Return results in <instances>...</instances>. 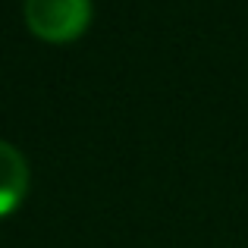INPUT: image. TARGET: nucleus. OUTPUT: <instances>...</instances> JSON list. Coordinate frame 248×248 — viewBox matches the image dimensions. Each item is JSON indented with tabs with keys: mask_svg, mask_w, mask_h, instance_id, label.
<instances>
[{
	"mask_svg": "<svg viewBox=\"0 0 248 248\" xmlns=\"http://www.w3.org/2000/svg\"><path fill=\"white\" fill-rule=\"evenodd\" d=\"M29 192V164L10 141H0V217L10 214Z\"/></svg>",
	"mask_w": 248,
	"mask_h": 248,
	"instance_id": "f03ea898",
	"label": "nucleus"
},
{
	"mask_svg": "<svg viewBox=\"0 0 248 248\" xmlns=\"http://www.w3.org/2000/svg\"><path fill=\"white\" fill-rule=\"evenodd\" d=\"M91 0H25V25L44 41H73L88 29Z\"/></svg>",
	"mask_w": 248,
	"mask_h": 248,
	"instance_id": "f257e3e1",
	"label": "nucleus"
}]
</instances>
